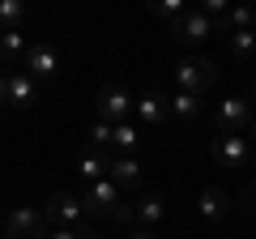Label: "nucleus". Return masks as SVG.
Wrapping results in <instances>:
<instances>
[{
    "instance_id": "12",
    "label": "nucleus",
    "mask_w": 256,
    "mask_h": 239,
    "mask_svg": "<svg viewBox=\"0 0 256 239\" xmlns=\"http://www.w3.org/2000/svg\"><path fill=\"white\" fill-rule=\"evenodd\" d=\"M132 111H137V120H141V124H150V128L171 120V111H166V94H158V90L137 94V98H132Z\"/></svg>"
},
{
    "instance_id": "5",
    "label": "nucleus",
    "mask_w": 256,
    "mask_h": 239,
    "mask_svg": "<svg viewBox=\"0 0 256 239\" xmlns=\"http://www.w3.org/2000/svg\"><path fill=\"white\" fill-rule=\"evenodd\" d=\"M120 188L111 184V180H98V184H90L86 188V196H82V210L90 214V218H116V210H120Z\"/></svg>"
},
{
    "instance_id": "8",
    "label": "nucleus",
    "mask_w": 256,
    "mask_h": 239,
    "mask_svg": "<svg viewBox=\"0 0 256 239\" xmlns=\"http://www.w3.org/2000/svg\"><path fill=\"white\" fill-rule=\"evenodd\" d=\"M248 124H252V102L248 98H226L218 107V132L222 137H239V132H248Z\"/></svg>"
},
{
    "instance_id": "24",
    "label": "nucleus",
    "mask_w": 256,
    "mask_h": 239,
    "mask_svg": "<svg viewBox=\"0 0 256 239\" xmlns=\"http://www.w3.org/2000/svg\"><path fill=\"white\" fill-rule=\"evenodd\" d=\"M239 205H244L248 214H256V184H248L244 192H239Z\"/></svg>"
},
{
    "instance_id": "30",
    "label": "nucleus",
    "mask_w": 256,
    "mask_h": 239,
    "mask_svg": "<svg viewBox=\"0 0 256 239\" xmlns=\"http://www.w3.org/2000/svg\"><path fill=\"white\" fill-rule=\"evenodd\" d=\"M0 222H4V218H0Z\"/></svg>"
},
{
    "instance_id": "28",
    "label": "nucleus",
    "mask_w": 256,
    "mask_h": 239,
    "mask_svg": "<svg viewBox=\"0 0 256 239\" xmlns=\"http://www.w3.org/2000/svg\"><path fill=\"white\" fill-rule=\"evenodd\" d=\"M252 102H256V82H252Z\"/></svg>"
},
{
    "instance_id": "4",
    "label": "nucleus",
    "mask_w": 256,
    "mask_h": 239,
    "mask_svg": "<svg viewBox=\"0 0 256 239\" xmlns=\"http://www.w3.org/2000/svg\"><path fill=\"white\" fill-rule=\"evenodd\" d=\"M0 226H4V239H43L47 235L43 210H34V205H18Z\"/></svg>"
},
{
    "instance_id": "10",
    "label": "nucleus",
    "mask_w": 256,
    "mask_h": 239,
    "mask_svg": "<svg viewBox=\"0 0 256 239\" xmlns=\"http://www.w3.org/2000/svg\"><path fill=\"white\" fill-rule=\"evenodd\" d=\"M128 210H132V226L154 230L158 222H162V214H166V201H162V192H146V196H137V201H128Z\"/></svg>"
},
{
    "instance_id": "21",
    "label": "nucleus",
    "mask_w": 256,
    "mask_h": 239,
    "mask_svg": "<svg viewBox=\"0 0 256 239\" xmlns=\"http://www.w3.org/2000/svg\"><path fill=\"white\" fill-rule=\"evenodd\" d=\"M43 239H98V230L90 222H82V226H47Z\"/></svg>"
},
{
    "instance_id": "16",
    "label": "nucleus",
    "mask_w": 256,
    "mask_h": 239,
    "mask_svg": "<svg viewBox=\"0 0 256 239\" xmlns=\"http://www.w3.org/2000/svg\"><path fill=\"white\" fill-rule=\"evenodd\" d=\"M107 180L116 188H137L141 184V162L132 154H124V158H111V166H107Z\"/></svg>"
},
{
    "instance_id": "26",
    "label": "nucleus",
    "mask_w": 256,
    "mask_h": 239,
    "mask_svg": "<svg viewBox=\"0 0 256 239\" xmlns=\"http://www.w3.org/2000/svg\"><path fill=\"white\" fill-rule=\"evenodd\" d=\"M4 77H9V73H4V68H0V102H4Z\"/></svg>"
},
{
    "instance_id": "18",
    "label": "nucleus",
    "mask_w": 256,
    "mask_h": 239,
    "mask_svg": "<svg viewBox=\"0 0 256 239\" xmlns=\"http://www.w3.org/2000/svg\"><path fill=\"white\" fill-rule=\"evenodd\" d=\"M166 111H171L175 120H184V124H192V120H201V111H205V102L196 98V94H175V98H166Z\"/></svg>"
},
{
    "instance_id": "15",
    "label": "nucleus",
    "mask_w": 256,
    "mask_h": 239,
    "mask_svg": "<svg viewBox=\"0 0 256 239\" xmlns=\"http://www.w3.org/2000/svg\"><path fill=\"white\" fill-rule=\"evenodd\" d=\"M26 52H30V43H26L22 30H4V34H0V68H4V64H9V68H22Z\"/></svg>"
},
{
    "instance_id": "27",
    "label": "nucleus",
    "mask_w": 256,
    "mask_h": 239,
    "mask_svg": "<svg viewBox=\"0 0 256 239\" xmlns=\"http://www.w3.org/2000/svg\"><path fill=\"white\" fill-rule=\"evenodd\" d=\"M248 132H252V137H256V116H252V124H248Z\"/></svg>"
},
{
    "instance_id": "20",
    "label": "nucleus",
    "mask_w": 256,
    "mask_h": 239,
    "mask_svg": "<svg viewBox=\"0 0 256 239\" xmlns=\"http://www.w3.org/2000/svg\"><path fill=\"white\" fill-rule=\"evenodd\" d=\"M230 56H239V60H248V56L256 52V30H230Z\"/></svg>"
},
{
    "instance_id": "3",
    "label": "nucleus",
    "mask_w": 256,
    "mask_h": 239,
    "mask_svg": "<svg viewBox=\"0 0 256 239\" xmlns=\"http://www.w3.org/2000/svg\"><path fill=\"white\" fill-rule=\"evenodd\" d=\"M94 111H98V120L102 124H124L128 120V111H132V94L124 90V86H102L98 94H94Z\"/></svg>"
},
{
    "instance_id": "6",
    "label": "nucleus",
    "mask_w": 256,
    "mask_h": 239,
    "mask_svg": "<svg viewBox=\"0 0 256 239\" xmlns=\"http://www.w3.org/2000/svg\"><path fill=\"white\" fill-rule=\"evenodd\" d=\"M22 73H30L34 82H52L60 73V52H56V43H30L26 60H22Z\"/></svg>"
},
{
    "instance_id": "1",
    "label": "nucleus",
    "mask_w": 256,
    "mask_h": 239,
    "mask_svg": "<svg viewBox=\"0 0 256 239\" xmlns=\"http://www.w3.org/2000/svg\"><path fill=\"white\" fill-rule=\"evenodd\" d=\"M218 64H214L210 56H188V60H180L175 64V82H180L184 94H196L201 98L205 90H214V82H218Z\"/></svg>"
},
{
    "instance_id": "22",
    "label": "nucleus",
    "mask_w": 256,
    "mask_h": 239,
    "mask_svg": "<svg viewBox=\"0 0 256 239\" xmlns=\"http://www.w3.org/2000/svg\"><path fill=\"white\" fill-rule=\"evenodd\" d=\"M86 137H90V146H94V150H102V154H107V141H111V124H102V120H94Z\"/></svg>"
},
{
    "instance_id": "2",
    "label": "nucleus",
    "mask_w": 256,
    "mask_h": 239,
    "mask_svg": "<svg viewBox=\"0 0 256 239\" xmlns=\"http://www.w3.org/2000/svg\"><path fill=\"white\" fill-rule=\"evenodd\" d=\"M86 210H82V196L73 192H52L43 201V222L47 226H82Z\"/></svg>"
},
{
    "instance_id": "19",
    "label": "nucleus",
    "mask_w": 256,
    "mask_h": 239,
    "mask_svg": "<svg viewBox=\"0 0 256 239\" xmlns=\"http://www.w3.org/2000/svg\"><path fill=\"white\" fill-rule=\"evenodd\" d=\"M26 22V4L22 0H0V34L4 30H18Z\"/></svg>"
},
{
    "instance_id": "9",
    "label": "nucleus",
    "mask_w": 256,
    "mask_h": 239,
    "mask_svg": "<svg viewBox=\"0 0 256 239\" xmlns=\"http://www.w3.org/2000/svg\"><path fill=\"white\" fill-rule=\"evenodd\" d=\"M214 162L222 166V171H239V166L248 162V137L239 132V137H214Z\"/></svg>"
},
{
    "instance_id": "25",
    "label": "nucleus",
    "mask_w": 256,
    "mask_h": 239,
    "mask_svg": "<svg viewBox=\"0 0 256 239\" xmlns=\"http://www.w3.org/2000/svg\"><path fill=\"white\" fill-rule=\"evenodd\" d=\"M128 239H158V235H154V230H146V226H132V235H128Z\"/></svg>"
},
{
    "instance_id": "17",
    "label": "nucleus",
    "mask_w": 256,
    "mask_h": 239,
    "mask_svg": "<svg viewBox=\"0 0 256 239\" xmlns=\"http://www.w3.org/2000/svg\"><path fill=\"white\" fill-rule=\"evenodd\" d=\"M107 166H111V154H102V150H86V154L77 158V171H82L90 184L107 180Z\"/></svg>"
},
{
    "instance_id": "14",
    "label": "nucleus",
    "mask_w": 256,
    "mask_h": 239,
    "mask_svg": "<svg viewBox=\"0 0 256 239\" xmlns=\"http://www.w3.org/2000/svg\"><path fill=\"white\" fill-rule=\"evenodd\" d=\"M196 214H201V222H218L230 214V196L222 192V188H205L201 196H196Z\"/></svg>"
},
{
    "instance_id": "11",
    "label": "nucleus",
    "mask_w": 256,
    "mask_h": 239,
    "mask_svg": "<svg viewBox=\"0 0 256 239\" xmlns=\"http://www.w3.org/2000/svg\"><path fill=\"white\" fill-rule=\"evenodd\" d=\"M4 102H13V107H34L38 102V82L30 73H9L4 77Z\"/></svg>"
},
{
    "instance_id": "29",
    "label": "nucleus",
    "mask_w": 256,
    "mask_h": 239,
    "mask_svg": "<svg viewBox=\"0 0 256 239\" xmlns=\"http://www.w3.org/2000/svg\"><path fill=\"white\" fill-rule=\"evenodd\" d=\"M252 171H256V154H252Z\"/></svg>"
},
{
    "instance_id": "7",
    "label": "nucleus",
    "mask_w": 256,
    "mask_h": 239,
    "mask_svg": "<svg viewBox=\"0 0 256 239\" xmlns=\"http://www.w3.org/2000/svg\"><path fill=\"white\" fill-rule=\"evenodd\" d=\"M171 34L180 38V43H188V47H192V43H205V38L214 34V22L205 18L201 9H184V18H175V22H171Z\"/></svg>"
},
{
    "instance_id": "23",
    "label": "nucleus",
    "mask_w": 256,
    "mask_h": 239,
    "mask_svg": "<svg viewBox=\"0 0 256 239\" xmlns=\"http://www.w3.org/2000/svg\"><path fill=\"white\" fill-rule=\"evenodd\" d=\"M154 13H158L162 22H175V18H184V4H180V0H158Z\"/></svg>"
},
{
    "instance_id": "13",
    "label": "nucleus",
    "mask_w": 256,
    "mask_h": 239,
    "mask_svg": "<svg viewBox=\"0 0 256 239\" xmlns=\"http://www.w3.org/2000/svg\"><path fill=\"white\" fill-rule=\"evenodd\" d=\"M141 146V128L137 124H111V141H107V154L111 158H124V154H132V150Z\"/></svg>"
}]
</instances>
